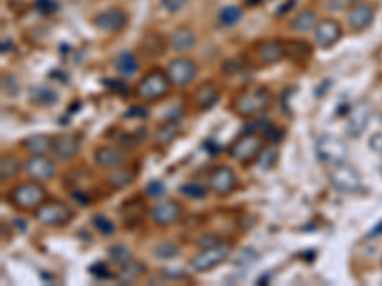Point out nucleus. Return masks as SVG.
<instances>
[{
	"label": "nucleus",
	"mask_w": 382,
	"mask_h": 286,
	"mask_svg": "<svg viewBox=\"0 0 382 286\" xmlns=\"http://www.w3.org/2000/svg\"><path fill=\"white\" fill-rule=\"evenodd\" d=\"M38 10H42L45 14H52L56 12V2L54 0H37Z\"/></svg>",
	"instance_id": "a19ab883"
},
{
	"label": "nucleus",
	"mask_w": 382,
	"mask_h": 286,
	"mask_svg": "<svg viewBox=\"0 0 382 286\" xmlns=\"http://www.w3.org/2000/svg\"><path fill=\"white\" fill-rule=\"evenodd\" d=\"M94 25L104 33H120L127 29L128 14L122 8H107L94 17Z\"/></svg>",
	"instance_id": "ddd939ff"
},
{
	"label": "nucleus",
	"mask_w": 382,
	"mask_h": 286,
	"mask_svg": "<svg viewBox=\"0 0 382 286\" xmlns=\"http://www.w3.org/2000/svg\"><path fill=\"white\" fill-rule=\"evenodd\" d=\"M369 113H371V109H369V105H365V103H361L360 107L353 111L352 117H350V120H348L350 132L358 134V132H361V130H363V126H367Z\"/></svg>",
	"instance_id": "7c9ffc66"
},
{
	"label": "nucleus",
	"mask_w": 382,
	"mask_h": 286,
	"mask_svg": "<svg viewBox=\"0 0 382 286\" xmlns=\"http://www.w3.org/2000/svg\"><path fill=\"white\" fill-rule=\"evenodd\" d=\"M220 100V88L212 81L202 82L195 88L191 95V103L197 111H210Z\"/></svg>",
	"instance_id": "f3484780"
},
{
	"label": "nucleus",
	"mask_w": 382,
	"mask_h": 286,
	"mask_svg": "<svg viewBox=\"0 0 382 286\" xmlns=\"http://www.w3.org/2000/svg\"><path fill=\"white\" fill-rule=\"evenodd\" d=\"M22 162L19 159H15L14 154H4L2 159H0V182L2 184H6L10 180H14V177L19 176V172H22Z\"/></svg>",
	"instance_id": "c85d7f7f"
},
{
	"label": "nucleus",
	"mask_w": 382,
	"mask_h": 286,
	"mask_svg": "<svg viewBox=\"0 0 382 286\" xmlns=\"http://www.w3.org/2000/svg\"><path fill=\"white\" fill-rule=\"evenodd\" d=\"M73 218H75L73 208L63 200H48L46 198L45 202L35 210V220L45 228H63Z\"/></svg>",
	"instance_id": "20e7f679"
},
{
	"label": "nucleus",
	"mask_w": 382,
	"mask_h": 286,
	"mask_svg": "<svg viewBox=\"0 0 382 286\" xmlns=\"http://www.w3.org/2000/svg\"><path fill=\"white\" fill-rule=\"evenodd\" d=\"M188 4V0H161V6L165 8L168 14H178Z\"/></svg>",
	"instance_id": "58836bf2"
},
{
	"label": "nucleus",
	"mask_w": 382,
	"mask_h": 286,
	"mask_svg": "<svg viewBox=\"0 0 382 286\" xmlns=\"http://www.w3.org/2000/svg\"><path fill=\"white\" fill-rule=\"evenodd\" d=\"M199 73V67L193 59L189 58H176L173 59L166 67V74L176 88H186L195 81V77Z\"/></svg>",
	"instance_id": "0eeeda50"
},
{
	"label": "nucleus",
	"mask_w": 382,
	"mask_h": 286,
	"mask_svg": "<svg viewBox=\"0 0 382 286\" xmlns=\"http://www.w3.org/2000/svg\"><path fill=\"white\" fill-rule=\"evenodd\" d=\"M92 225H94V229H96L100 235L111 237L113 233H115V221L109 220L104 214H96V216L92 218Z\"/></svg>",
	"instance_id": "72a5a7b5"
},
{
	"label": "nucleus",
	"mask_w": 382,
	"mask_h": 286,
	"mask_svg": "<svg viewBox=\"0 0 382 286\" xmlns=\"http://www.w3.org/2000/svg\"><path fill=\"white\" fill-rule=\"evenodd\" d=\"M48 198V193L42 187L40 182L29 180V182H22V184L14 185L8 191V202L17 208V210H37L38 206Z\"/></svg>",
	"instance_id": "7ed1b4c3"
},
{
	"label": "nucleus",
	"mask_w": 382,
	"mask_h": 286,
	"mask_svg": "<svg viewBox=\"0 0 382 286\" xmlns=\"http://www.w3.org/2000/svg\"><path fill=\"white\" fill-rule=\"evenodd\" d=\"M109 257H111L115 264L119 265H125L128 264L130 260H134L132 250L128 248L127 244H115V246H111V248H109Z\"/></svg>",
	"instance_id": "f704fd0d"
},
{
	"label": "nucleus",
	"mask_w": 382,
	"mask_h": 286,
	"mask_svg": "<svg viewBox=\"0 0 382 286\" xmlns=\"http://www.w3.org/2000/svg\"><path fill=\"white\" fill-rule=\"evenodd\" d=\"M255 58L262 67L276 65V63H279V61H283L287 58L285 42L276 40V38H271V40H260L255 46Z\"/></svg>",
	"instance_id": "9b49d317"
},
{
	"label": "nucleus",
	"mask_w": 382,
	"mask_h": 286,
	"mask_svg": "<svg viewBox=\"0 0 382 286\" xmlns=\"http://www.w3.org/2000/svg\"><path fill=\"white\" fill-rule=\"evenodd\" d=\"M331 182L340 191H356L360 187V176H358V172L352 166H348L346 162L331 166Z\"/></svg>",
	"instance_id": "dca6fc26"
},
{
	"label": "nucleus",
	"mask_w": 382,
	"mask_h": 286,
	"mask_svg": "<svg viewBox=\"0 0 382 286\" xmlns=\"http://www.w3.org/2000/svg\"><path fill=\"white\" fill-rule=\"evenodd\" d=\"M145 193H148V197H163L165 195V185L161 184V182H151L148 187H145Z\"/></svg>",
	"instance_id": "ea45409f"
},
{
	"label": "nucleus",
	"mask_w": 382,
	"mask_h": 286,
	"mask_svg": "<svg viewBox=\"0 0 382 286\" xmlns=\"http://www.w3.org/2000/svg\"><path fill=\"white\" fill-rule=\"evenodd\" d=\"M127 118H145L148 117V111L143 109V107H132L130 111H127Z\"/></svg>",
	"instance_id": "79ce46f5"
},
{
	"label": "nucleus",
	"mask_w": 382,
	"mask_h": 286,
	"mask_svg": "<svg viewBox=\"0 0 382 286\" xmlns=\"http://www.w3.org/2000/svg\"><path fill=\"white\" fill-rule=\"evenodd\" d=\"M375 19V6L369 2H353L350 12H348V25L353 33H361L371 27V23Z\"/></svg>",
	"instance_id": "2eb2a0df"
},
{
	"label": "nucleus",
	"mask_w": 382,
	"mask_h": 286,
	"mask_svg": "<svg viewBox=\"0 0 382 286\" xmlns=\"http://www.w3.org/2000/svg\"><path fill=\"white\" fill-rule=\"evenodd\" d=\"M182 216H184V206L174 198H165V200H161L151 208V220L159 228L173 225L176 221H180Z\"/></svg>",
	"instance_id": "6e6552de"
},
{
	"label": "nucleus",
	"mask_w": 382,
	"mask_h": 286,
	"mask_svg": "<svg viewBox=\"0 0 382 286\" xmlns=\"http://www.w3.org/2000/svg\"><path fill=\"white\" fill-rule=\"evenodd\" d=\"M230 254H232V244H228V242H222V244L212 246V248H201L197 256L189 260V267L195 273L212 271L214 267L228 262Z\"/></svg>",
	"instance_id": "423d86ee"
},
{
	"label": "nucleus",
	"mask_w": 382,
	"mask_h": 286,
	"mask_svg": "<svg viewBox=\"0 0 382 286\" xmlns=\"http://www.w3.org/2000/svg\"><path fill=\"white\" fill-rule=\"evenodd\" d=\"M178 252H180V246L178 244H174V242H161L155 246L153 250V254L159 260H170V257L178 256Z\"/></svg>",
	"instance_id": "e433bc0d"
},
{
	"label": "nucleus",
	"mask_w": 382,
	"mask_h": 286,
	"mask_svg": "<svg viewBox=\"0 0 382 286\" xmlns=\"http://www.w3.org/2000/svg\"><path fill=\"white\" fill-rule=\"evenodd\" d=\"M145 265L142 262H136V260H130L128 264L120 265V271L117 273V280L122 283V285H130V283H136L138 279H142L145 275Z\"/></svg>",
	"instance_id": "cd10ccee"
},
{
	"label": "nucleus",
	"mask_w": 382,
	"mask_h": 286,
	"mask_svg": "<svg viewBox=\"0 0 382 286\" xmlns=\"http://www.w3.org/2000/svg\"><path fill=\"white\" fill-rule=\"evenodd\" d=\"M209 185L199 184V182H189V184L182 185L180 187V193H184V195L189 198H205L209 195Z\"/></svg>",
	"instance_id": "c9c22d12"
},
{
	"label": "nucleus",
	"mask_w": 382,
	"mask_h": 286,
	"mask_svg": "<svg viewBox=\"0 0 382 286\" xmlns=\"http://www.w3.org/2000/svg\"><path fill=\"white\" fill-rule=\"evenodd\" d=\"M287 58H291L292 61H302V59L310 58V46L304 40H287Z\"/></svg>",
	"instance_id": "2f4dec72"
},
{
	"label": "nucleus",
	"mask_w": 382,
	"mask_h": 286,
	"mask_svg": "<svg viewBox=\"0 0 382 286\" xmlns=\"http://www.w3.org/2000/svg\"><path fill=\"white\" fill-rule=\"evenodd\" d=\"M29 100L35 105H40V107H52L58 103L60 95L58 92L52 88V86H46V84H37L29 90Z\"/></svg>",
	"instance_id": "5701e85b"
},
{
	"label": "nucleus",
	"mask_w": 382,
	"mask_h": 286,
	"mask_svg": "<svg viewBox=\"0 0 382 286\" xmlns=\"http://www.w3.org/2000/svg\"><path fill=\"white\" fill-rule=\"evenodd\" d=\"M115 69H117L122 77H130V74H136L140 71V61L136 58L134 51L122 50L119 51L117 58H115Z\"/></svg>",
	"instance_id": "bb28decb"
},
{
	"label": "nucleus",
	"mask_w": 382,
	"mask_h": 286,
	"mask_svg": "<svg viewBox=\"0 0 382 286\" xmlns=\"http://www.w3.org/2000/svg\"><path fill=\"white\" fill-rule=\"evenodd\" d=\"M317 154L325 164H340L346 159V145L342 141L335 140V138H321L317 141Z\"/></svg>",
	"instance_id": "a211bd4d"
},
{
	"label": "nucleus",
	"mask_w": 382,
	"mask_h": 286,
	"mask_svg": "<svg viewBox=\"0 0 382 286\" xmlns=\"http://www.w3.org/2000/svg\"><path fill=\"white\" fill-rule=\"evenodd\" d=\"M173 88V82L168 79V74L163 69H159V67H153L151 71L143 74L142 79L138 81L136 84L134 94L138 100H142V102L153 103L159 102V100H163L168 95Z\"/></svg>",
	"instance_id": "f03ea898"
},
{
	"label": "nucleus",
	"mask_w": 382,
	"mask_h": 286,
	"mask_svg": "<svg viewBox=\"0 0 382 286\" xmlns=\"http://www.w3.org/2000/svg\"><path fill=\"white\" fill-rule=\"evenodd\" d=\"M136 172L127 168V166H119V168L109 170V174L105 177V184L109 185L111 189H125L134 182Z\"/></svg>",
	"instance_id": "b1692460"
},
{
	"label": "nucleus",
	"mask_w": 382,
	"mask_h": 286,
	"mask_svg": "<svg viewBox=\"0 0 382 286\" xmlns=\"http://www.w3.org/2000/svg\"><path fill=\"white\" fill-rule=\"evenodd\" d=\"M209 187L218 197H225V195L233 193V189L237 187V174L230 166L220 164L216 168L210 170Z\"/></svg>",
	"instance_id": "1a4fd4ad"
},
{
	"label": "nucleus",
	"mask_w": 382,
	"mask_h": 286,
	"mask_svg": "<svg viewBox=\"0 0 382 286\" xmlns=\"http://www.w3.org/2000/svg\"><path fill=\"white\" fill-rule=\"evenodd\" d=\"M23 168H25V174L31 180L40 182V184L50 182L56 176V164L46 154H31L29 159L25 161V164H23Z\"/></svg>",
	"instance_id": "9d476101"
},
{
	"label": "nucleus",
	"mask_w": 382,
	"mask_h": 286,
	"mask_svg": "<svg viewBox=\"0 0 382 286\" xmlns=\"http://www.w3.org/2000/svg\"><path fill=\"white\" fill-rule=\"evenodd\" d=\"M94 162H96L100 168L113 170L125 166L127 162V149L120 145H102L94 151Z\"/></svg>",
	"instance_id": "4468645a"
},
{
	"label": "nucleus",
	"mask_w": 382,
	"mask_h": 286,
	"mask_svg": "<svg viewBox=\"0 0 382 286\" xmlns=\"http://www.w3.org/2000/svg\"><path fill=\"white\" fill-rule=\"evenodd\" d=\"M105 269H107V267H105L104 264H96V265H92V267H90V271L94 273V275H102V277H109L111 273L105 271Z\"/></svg>",
	"instance_id": "37998d69"
},
{
	"label": "nucleus",
	"mask_w": 382,
	"mask_h": 286,
	"mask_svg": "<svg viewBox=\"0 0 382 286\" xmlns=\"http://www.w3.org/2000/svg\"><path fill=\"white\" fill-rule=\"evenodd\" d=\"M342 37V27L337 19H321V22L315 25L314 29V38H315V46L321 48V50H329L333 46L337 45L338 40Z\"/></svg>",
	"instance_id": "f8f14e48"
},
{
	"label": "nucleus",
	"mask_w": 382,
	"mask_h": 286,
	"mask_svg": "<svg viewBox=\"0 0 382 286\" xmlns=\"http://www.w3.org/2000/svg\"><path fill=\"white\" fill-rule=\"evenodd\" d=\"M178 136V125L174 120H166L163 125L159 126L157 132H155V145L166 147L170 145Z\"/></svg>",
	"instance_id": "c756f323"
},
{
	"label": "nucleus",
	"mask_w": 382,
	"mask_h": 286,
	"mask_svg": "<svg viewBox=\"0 0 382 286\" xmlns=\"http://www.w3.org/2000/svg\"><path fill=\"white\" fill-rule=\"evenodd\" d=\"M224 242V239L220 235H216V233H207V235H201L197 241H195V244L199 246V248H212V246H218V244H222Z\"/></svg>",
	"instance_id": "4c0bfd02"
},
{
	"label": "nucleus",
	"mask_w": 382,
	"mask_h": 286,
	"mask_svg": "<svg viewBox=\"0 0 382 286\" xmlns=\"http://www.w3.org/2000/svg\"><path fill=\"white\" fill-rule=\"evenodd\" d=\"M168 46L173 48L174 51H189L193 50L195 46H197V35H195V31L191 27H186V25H182L178 29H174L170 33V37H168Z\"/></svg>",
	"instance_id": "aec40b11"
},
{
	"label": "nucleus",
	"mask_w": 382,
	"mask_h": 286,
	"mask_svg": "<svg viewBox=\"0 0 382 286\" xmlns=\"http://www.w3.org/2000/svg\"><path fill=\"white\" fill-rule=\"evenodd\" d=\"M317 23H319V19H317V14H315L314 10L304 8L302 12L294 15V19L291 22V29L294 33H300V35H306V33L315 29Z\"/></svg>",
	"instance_id": "393cba45"
},
{
	"label": "nucleus",
	"mask_w": 382,
	"mask_h": 286,
	"mask_svg": "<svg viewBox=\"0 0 382 286\" xmlns=\"http://www.w3.org/2000/svg\"><path fill=\"white\" fill-rule=\"evenodd\" d=\"M52 151L60 161H73L81 151V141L73 134H60L54 138Z\"/></svg>",
	"instance_id": "6ab92c4d"
},
{
	"label": "nucleus",
	"mask_w": 382,
	"mask_h": 286,
	"mask_svg": "<svg viewBox=\"0 0 382 286\" xmlns=\"http://www.w3.org/2000/svg\"><path fill=\"white\" fill-rule=\"evenodd\" d=\"M243 17V10L239 6H224L218 14V22L224 27H233L235 23L241 22Z\"/></svg>",
	"instance_id": "473e14b6"
},
{
	"label": "nucleus",
	"mask_w": 382,
	"mask_h": 286,
	"mask_svg": "<svg viewBox=\"0 0 382 286\" xmlns=\"http://www.w3.org/2000/svg\"><path fill=\"white\" fill-rule=\"evenodd\" d=\"M264 149L266 147H264V140L260 134L245 132L233 141L230 149H228V153H230L233 161L241 162V164H248V162L258 161V157L262 154Z\"/></svg>",
	"instance_id": "39448f33"
},
{
	"label": "nucleus",
	"mask_w": 382,
	"mask_h": 286,
	"mask_svg": "<svg viewBox=\"0 0 382 286\" xmlns=\"http://www.w3.org/2000/svg\"><path fill=\"white\" fill-rule=\"evenodd\" d=\"M166 45H168V40H166L161 33L151 31V33H148V35L142 38L140 50H142V54H145L148 58H159V56L165 54Z\"/></svg>",
	"instance_id": "4be33fe9"
},
{
	"label": "nucleus",
	"mask_w": 382,
	"mask_h": 286,
	"mask_svg": "<svg viewBox=\"0 0 382 286\" xmlns=\"http://www.w3.org/2000/svg\"><path fill=\"white\" fill-rule=\"evenodd\" d=\"M119 212L122 221H125V225L127 228H134V225H138L143 220V216H145V202L140 197L128 198L127 202L120 205Z\"/></svg>",
	"instance_id": "412c9836"
},
{
	"label": "nucleus",
	"mask_w": 382,
	"mask_h": 286,
	"mask_svg": "<svg viewBox=\"0 0 382 286\" xmlns=\"http://www.w3.org/2000/svg\"><path fill=\"white\" fill-rule=\"evenodd\" d=\"M23 149L31 154H46L52 151L54 138L46 136V134H37V136H29L23 140Z\"/></svg>",
	"instance_id": "a878e982"
},
{
	"label": "nucleus",
	"mask_w": 382,
	"mask_h": 286,
	"mask_svg": "<svg viewBox=\"0 0 382 286\" xmlns=\"http://www.w3.org/2000/svg\"><path fill=\"white\" fill-rule=\"evenodd\" d=\"M271 100H273V95H271L270 90L264 88V86L247 88L233 97L232 109L235 115H239L243 118H255L270 109Z\"/></svg>",
	"instance_id": "f257e3e1"
}]
</instances>
